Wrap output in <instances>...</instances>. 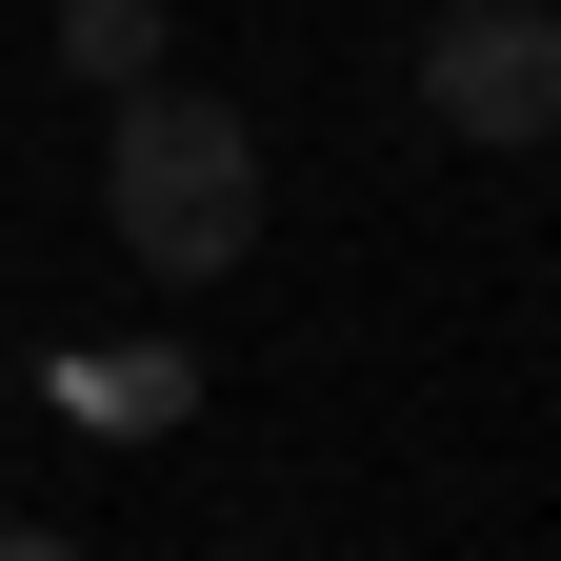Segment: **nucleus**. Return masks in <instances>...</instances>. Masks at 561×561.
Segmentation results:
<instances>
[{
	"mask_svg": "<svg viewBox=\"0 0 561 561\" xmlns=\"http://www.w3.org/2000/svg\"><path fill=\"white\" fill-rule=\"evenodd\" d=\"M60 60L121 101V81H161V60H181V21H161V0H60Z\"/></svg>",
	"mask_w": 561,
	"mask_h": 561,
	"instance_id": "obj_3",
	"label": "nucleus"
},
{
	"mask_svg": "<svg viewBox=\"0 0 561 561\" xmlns=\"http://www.w3.org/2000/svg\"><path fill=\"white\" fill-rule=\"evenodd\" d=\"M101 241L161 280V301H201L221 261H261V121L201 101L181 60L121 81V121H101Z\"/></svg>",
	"mask_w": 561,
	"mask_h": 561,
	"instance_id": "obj_1",
	"label": "nucleus"
},
{
	"mask_svg": "<svg viewBox=\"0 0 561 561\" xmlns=\"http://www.w3.org/2000/svg\"><path fill=\"white\" fill-rule=\"evenodd\" d=\"M421 121L481 140V161L561 140V0H442L421 21Z\"/></svg>",
	"mask_w": 561,
	"mask_h": 561,
	"instance_id": "obj_2",
	"label": "nucleus"
},
{
	"mask_svg": "<svg viewBox=\"0 0 561 561\" xmlns=\"http://www.w3.org/2000/svg\"><path fill=\"white\" fill-rule=\"evenodd\" d=\"M0 561H81V541H60V522H0Z\"/></svg>",
	"mask_w": 561,
	"mask_h": 561,
	"instance_id": "obj_4",
	"label": "nucleus"
}]
</instances>
